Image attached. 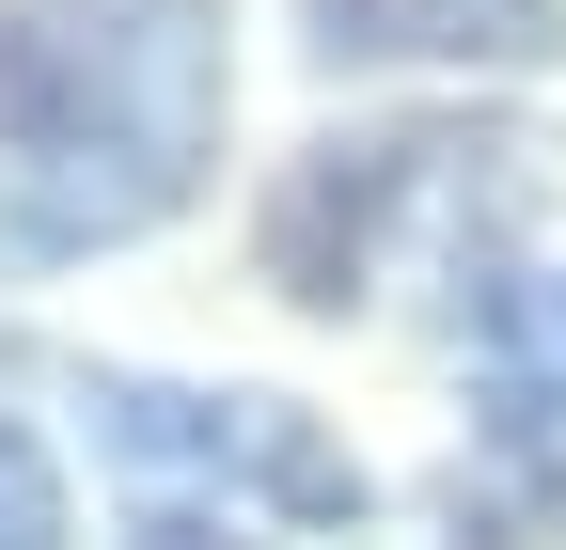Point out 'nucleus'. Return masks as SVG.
<instances>
[{
  "label": "nucleus",
  "mask_w": 566,
  "mask_h": 550,
  "mask_svg": "<svg viewBox=\"0 0 566 550\" xmlns=\"http://www.w3.org/2000/svg\"><path fill=\"white\" fill-rule=\"evenodd\" d=\"M80 535V504H63V456L32 425H0V550H63Z\"/></svg>",
  "instance_id": "4"
},
{
  "label": "nucleus",
  "mask_w": 566,
  "mask_h": 550,
  "mask_svg": "<svg viewBox=\"0 0 566 550\" xmlns=\"http://www.w3.org/2000/svg\"><path fill=\"white\" fill-rule=\"evenodd\" d=\"M126 550H268V535H237L221 504H189V488H158V504L126 519Z\"/></svg>",
  "instance_id": "8"
},
{
  "label": "nucleus",
  "mask_w": 566,
  "mask_h": 550,
  "mask_svg": "<svg viewBox=\"0 0 566 550\" xmlns=\"http://www.w3.org/2000/svg\"><path fill=\"white\" fill-rule=\"evenodd\" d=\"M221 158V0H0V236L111 252Z\"/></svg>",
  "instance_id": "1"
},
{
  "label": "nucleus",
  "mask_w": 566,
  "mask_h": 550,
  "mask_svg": "<svg viewBox=\"0 0 566 550\" xmlns=\"http://www.w3.org/2000/svg\"><path fill=\"white\" fill-rule=\"evenodd\" d=\"M315 47H331V63H378V47H424V0H315Z\"/></svg>",
  "instance_id": "7"
},
{
  "label": "nucleus",
  "mask_w": 566,
  "mask_h": 550,
  "mask_svg": "<svg viewBox=\"0 0 566 550\" xmlns=\"http://www.w3.org/2000/svg\"><path fill=\"white\" fill-rule=\"evenodd\" d=\"M268 393H174V378H95V441L158 488H252Z\"/></svg>",
  "instance_id": "3"
},
{
  "label": "nucleus",
  "mask_w": 566,
  "mask_h": 550,
  "mask_svg": "<svg viewBox=\"0 0 566 550\" xmlns=\"http://www.w3.org/2000/svg\"><path fill=\"white\" fill-rule=\"evenodd\" d=\"M394 189H409V142H315L283 173V204H268V284L300 315H346L363 267H378V204Z\"/></svg>",
  "instance_id": "2"
},
{
  "label": "nucleus",
  "mask_w": 566,
  "mask_h": 550,
  "mask_svg": "<svg viewBox=\"0 0 566 550\" xmlns=\"http://www.w3.org/2000/svg\"><path fill=\"white\" fill-rule=\"evenodd\" d=\"M424 47H488V63H535V47H551V0H424Z\"/></svg>",
  "instance_id": "6"
},
{
  "label": "nucleus",
  "mask_w": 566,
  "mask_h": 550,
  "mask_svg": "<svg viewBox=\"0 0 566 550\" xmlns=\"http://www.w3.org/2000/svg\"><path fill=\"white\" fill-rule=\"evenodd\" d=\"M504 425L535 441V425H566V284H535L520 299V378H504Z\"/></svg>",
  "instance_id": "5"
}]
</instances>
